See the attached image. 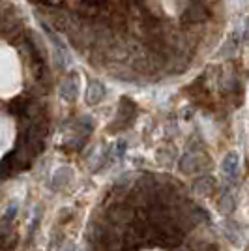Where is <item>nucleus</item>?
I'll return each instance as SVG.
<instances>
[{
    "instance_id": "obj_6",
    "label": "nucleus",
    "mask_w": 249,
    "mask_h": 251,
    "mask_svg": "<svg viewBox=\"0 0 249 251\" xmlns=\"http://www.w3.org/2000/svg\"><path fill=\"white\" fill-rule=\"evenodd\" d=\"M216 188V182H214V178H202L200 182H197V189L202 193V195H210L212 191Z\"/></svg>"
},
{
    "instance_id": "obj_3",
    "label": "nucleus",
    "mask_w": 249,
    "mask_h": 251,
    "mask_svg": "<svg viewBox=\"0 0 249 251\" xmlns=\"http://www.w3.org/2000/svg\"><path fill=\"white\" fill-rule=\"evenodd\" d=\"M105 98V86L98 81H90L86 86V94H84V101L88 105H98L101 103Z\"/></svg>"
},
{
    "instance_id": "obj_7",
    "label": "nucleus",
    "mask_w": 249,
    "mask_h": 251,
    "mask_svg": "<svg viewBox=\"0 0 249 251\" xmlns=\"http://www.w3.org/2000/svg\"><path fill=\"white\" fill-rule=\"evenodd\" d=\"M234 206H236V202H234V199L230 195H225V197H221V201H219V208H221V212H225V214H230L234 210Z\"/></svg>"
},
{
    "instance_id": "obj_1",
    "label": "nucleus",
    "mask_w": 249,
    "mask_h": 251,
    "mask_svg": "<svg viewBox=\"0 0 249 251\" xmlns=\"http://www.w3.org/2000/svg\"><path fill=\"white\" fill-rule=\"evenodd\" d=\"M58 94L62 100L66 101H75L77 100V94H79V75L73 72L72 75H68L60 83V88H58Z\"/></svg>"
},
{
    "instance_id": "obj_4",
    "label": "nucleus",
    "mask_w": 249,
    "mask_h": 251,
    "mask_svg": "<svg viewBox=\"0 0 249 251\" xmlns=\"http://www.w3.org/2000/svg\"><path fill=\"white\" fill-rule=\"evenodd\" d=\"M221 171H223L225 176H228L230 180H234L240 173V157L236 156V154H228V156L223 159V163H221Z\"/></svg>"
},
{
    "instance_id": "obj_5",
    "label": "nucleus",
    "mask_w": 249,
    "mask_h": 251,
    "mask_svg": "<svg viewBox=\"0 0 249 251\" xmlns=\"http://www.w3.org/2000/svg\"><path fill=\"white\" fill-rule=\"evenodd\" d=\"M72 180H73V171L70 167L56 169V173H54V176H52V188L62 189V188H66Z\"/></svg>"
},
{
    "instance_id": "obj_2",
    "label": "nucleus",
    "mask_w": 249,
    "mask_h": 251,
    "mask_svg": "<svg viewBox=\"0 0 249 251\" xmlns=\"http://www.w3.org/2000/svg\"><path fill=\"white\" fill-rule=\"evenodd\" d=\"M204 167H206V159L200 154H187L180 161V171L186 175H197L200 171H204Z\"/></svg>"
}]
</instances>
